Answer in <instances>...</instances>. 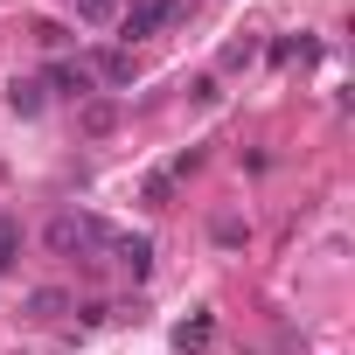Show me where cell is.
Here are the masks:
<instances>
[{
	"label": "cell",
	"instance_id": "5",
	"mask_svg": "<svg viewBox=\"0 0 355 355\" xmlns=\"http://www.w3.org/2000/svg\"><path fill=\"white\" fill-rule=\"evenodd\" d=\"M91 77H98V84H132V77H139V56H132V49H105V56L91 63Z\"/></svg>",
	"mask_w": 355,
	"mask_h": 355
},
{
	"label": "cell",
	"instance_id": "4",
	"mask_svg": "<svg viewBox=\"0 0 355 355\" xmlns=\"http://www.w3.org/2000/svg\"><path fill=\"white\" fill-rule=\"evenodd\" d=\"M112 258H119V265H125L132 279H146V272H153V237H132V230H119Z\"/></svg>",
	"mask_w": 355,
	"mask_h": 355
},
{
	"label": "cell",
	"instance_id": "10",
	"mask_svg": "<svg viewBox=\"0 0 355 355\" xmlns=\"http://www.w3.org/2000/svg\"><path fill=\"white\" fill-rule=\"evenodd\" d=\"M209 237H216V244H223V251H244V244H251V223H244V216H230V209H223V216H209Z\"/></svg>",
	"mask_w": 355,
	"mask_h": 355
},
{
	"label": "cell",
	"instance_id": "8",
	"mask_svg": "<svg viewBox=\"0 0 355 355\" xmlns=\"http://www.w3.org/2000/svg\"><path fill=\"white\" fill-rule=\"evenodd\" d=\"M8 105H15V112H21V119H35V112H42V105H49V91H42V84H35V77H8Z\"/></svg>",
	"mask_w": 355,
	"mask_h": 355
},
{
	"label": "cell",
	"instance_id": "2",
	"mask_svg": "<svg viewBox=\"0 0 355 355\" xmlns=\"http://www.w3.org/2000/svg\"><path fill=\"white\" fill-rule=\"evenodd\" d=\"M42 244H49L56 258H91V251H112V244H119V230H112V223H98V216H70V209H63V216L42 230Z\"/></svg>",
	"mask_w": 355,
	"mask_h": 355
},
{
	"label": "cell",
	"instance_id": "14",
	"mask_svg": "<svg viewBox=\"0 0 355 355\" xmlns=\"http://www.w3.org/2000/svg\"><path fill=\"white\" fill-rule=\"evenodd\" d=\"M35 42L56 56V49H70V28H63V21H35Z\"/></svg>",
	"mask_w": 355,
	"mask_h": 355
},
{
	"label": "cell",
	"instance_id": "7",
	"mask_svg": "<svg viewBox=\"0 0 355 355\" xmlns=\"http://www.w3.org/2000/svg\"><path fill=\"white\" fill-rule=\"evenodd\" d=\"M28 313H35V320H63V313H77V300H70L63 286H35V293H28Z\"/></svg>",
	"mask_w": 355,
	"mask_h": 355
},
{
	"label": "cell",
	"instance_id": "1",
	"mask_svg": "<svg viewBox=\"0 0 355 355\" xmlns=\"http://www.w3.org/2000/svg\"><path fill=\"white\" fill-rule=\"evenodd\" d=\"M189 15H196V0H132V8H119V35L132 49V42H153L167 28H182Z\"/></svg>",
	"mask_w": 355,
	"mask_h": 355
},
{
	"label": "cell",
	"instance_id": "11",
	"mask_svg": "<svg viewBox=\"0 0 355 355\" xmlns=\"http://www.w3.org/2000/svg\"><path fill=\"white\" fill-rule=\"evenodd\" d=\"M209 341H216V320H209V313H196V320L174 327V348H189V355H196V348H209Z\"/></svg>",
	"mask_w": 355,
	"mask_h": 355
},
{
	"label": "cell",
	"instance_id": "12",
	"mask_svg": "<svg viewBox=\"0 0 355 355\" xmlns=\"http://www.w3.org/2000/svg\"><path fill=\"white\" fill-rule=\"evenodd\" d=\"M15 258H21V223H15L8 209H0V272H8Z\"/></svg>",
	"mask_w": 355,
	"mask_h": 355
},
{
	"label": "cell",
	"instance_id": "6",
	"mask_svg": "<svg viewBox=\"0 0 355 355\" xmlns=\"http://www.w3.org/2000/svg\"><path fill=\"white\" fill-rule=\"evenodd\" d=\"M258 56H265V42H258V35H237V42H223V56H216V70H223V77H237V70H251Z\"/></svg>",
	"mask_w": 355,
	"mask_h": 355
},
{
	"label": "cell",
	"instance_id": "3",
	"mask_svg": "<svg viewBox=\"0 0 355 355\" xmlns=\"http://www.w3.org/2000/svg\"><path fill=\"white\" fill-rule=\"evenodd\" d=\"M35 84H42V91H56V98H77V105H84V98H98V77H91V63H70V56H63V63H49Z\"/></svg>",
	"mask_w": 355,
	"mask_h": 355
},
{
	"label": "cell",
	"instance_id": "13",
	"mask_svg": "<svg viewBox=\"0 0 355 355\" xmlns=\"http://www.w3.org/2000/svg\"><path fill=\"white\" fill-rule=\"evenodd\" d=\"M77 21H119V0H70Z\"/></svg>",
	"mask_w": 355,
	"mask_h": 355
},
{
	"label": "cell",
	"instance_id": "9",
	"mask_svg": "<svg viewBox=\"0 0 355 355\" xmlns=\"http://www.w3.org/2000/svg\"><path fill=\"white\" fill-rule=\"evenodd\" d=\"M77 125H84L91 139H105V132L119 125V105H105V98H84V105H77Z\"/></svg>",
	"mask_w": 355,
	"mask_h": 355
}]
</instances>
